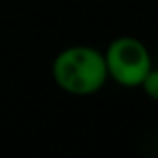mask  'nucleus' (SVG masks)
<instances>
[{"mask_svg":"<svg viewBox=\"0 0 158 158\" xmlns=\"http://www.w3.org/2000/svg\"><path fill=\"white\" fill-rule=\"evenodd\" d=\"M140 88L144 90V94H146L148 98H152V100L158 102V68L152 66V70L146 74V78L142 80Z\"/></svg>","mask_w":158,"mask_h":158,"instance_id":"nucleus-3","label":"nucleus"},{"mask_svg":"<svg viewBox=\"0 0 158 158\" xmlns=\"http://www.w3.org/2000/svg\"><path fill=\"white\" fill-rule=\"evenodd\" d=\"M108 78L124 88H138L152 70V56L146 44L134 36H118L104 50Z\"/></svg>","mask_w":158,"mask_h":158,"instance_id":"nucleus-2","label":"nucleus"},{"mask_svg":"<svg viewBox=\"0 0 158 158\" xmlns=\"http://www.w3.org/2000/svg\"><path fill=\"white\" fill-rule=\"evenodd\" d=\"M52 78L66 94L92 96L108 80L104 52L88 44L64 48L52 62Z\"/></svg>","mask_w":158,"mask_h":158,"instance_id":"nucleus-1","label":"nucleus"}]
</instances>
